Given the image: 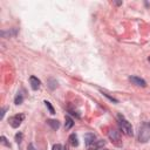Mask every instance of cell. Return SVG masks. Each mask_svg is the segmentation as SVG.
I'll use <instances>...</instances> for the list:
<instances>
[{
	"label": "cell",
	"mask_w": 150,
	"mask_h": 150,
	"mask_svg": "<svg viewBox=\"0 0 150 150\" xmlns=\"http://www.w3.org/2000/svg\"><path fill=\"white\" fill-rule=\"evenodd\" d=\"M23 118H25L23 114H16V115L9 117V125L12 128H18L21 124V122L23 121Z\"/></svg>",
	"instance_id": "3"
},
{
	"label": "cell",
	"mask_w": 150,
	"mask_h": 150,
	"mask_svg": "<svg viewBox=\"0 0 150 150\" xmlns=\"http://www.w3.org/2000/svg\"><path fill=\"white\" fill-rule=\"evenodd\" d=\"M47 124L50 125V128H52L53 130H56V129H59V127H60V122H59L57 120H48V121H47Z\"/></svg>",
	"instance_id": "11"
},
{
	"label": "cell",
	"mask_w": 150,
	"mask_h": 150,
	"mask_svg": "<svg viewBox=\"0 0 150 150\" xmlns=\"http://www.w3.org/2000/svg\"><path fill=\"white\" fill-rule=\"evenodd\" d=\"M27 150H36V149H35V146H34V145L30 143V144H28V146H27Z\"/></svg>",
	"instance_id": "20"
},
{
	"label": "cell",
	"mask_w": 150,
	"mask_h": 150,
	"mask_svg": "<svg viewBox=\"0 0 150 150\" xmlns=\"http://www.w3.org/2000/svg\"><path fill=\"white\" fill-rule=\"evenodd\" d=\"M22 102H23V95L19 91V93L16 94L15 98H14V103H15V104H21Z\"/></svg>",
	"instance_id": "12"
},
{
	"label": "cell",
	"mask_w": 150,
	"mask_h": 150,
	"mask_svg": "<svg viewBox=\"0 0 150 150\" xmlns=\"http://www.w3.org/2000/svg\"><path fill=\"white\" fill-rule=\"evenodd\" d=\"M68 141H69V144H70L71 146H77V145H79V139H77V136H76L75 134H71V135L69 136Z\"/></svg>",
	"instance_id": "10"
},
{
	"label": "cell",
	"mask_w": 150,
	"mask_h": 150,
	"mask_svg": "<svg viewBox=\"0 0 150 150\" xmlns=\"http://www.w3.org/2000/svg\"><path fill=\"white\" fill-rule=\"evenodd\" d=\"M52 150H62V146H61L60 144H54Z\"/></svg>",
	"instance_id": "18"
},
{
	"label": "cell",
	"mask_w": 150,
	"mask_h": 150,
	"mask_svg": "<svg viewBox=\"0 0 150 150\" xmlns=\"http://www.w3.org/2000/svg\"><path fill=\"white\" fill-rule=\"evenodd\" d=\"M6 110H7V108L5 107V108H2V111H1V116H0V118L2 120L4 118V116H5V112H6Z\"/></svg>",
	"instance_id": "19"
},
{
	"label": "cell",
	"mask_w": 150,
	"mask_h": 150,
	"mask_svg": "<svg viewBox=\"0 0 150 150\" xmlns=\"http://www.w3.org/2000/svg\"><path fill=\"white\" fill-rule=\"evenodd\" d=\"M149 124H150V123H149Z\"/></svg>",
	"instance_id": "22"
},
{
	"label": "cell",
	"mask_w": 150,
	"mask_h": 150,
	"mask_svg": "<svg viewBox=\"0 0 150 150\" xmlns=\"http://www.w3.org/2000/svg\"><path fill=\"white\" fill-rule=\"evenodd\" d=\"M62 150H69V149H68V146L66 145V146H63V148H62Z\"/></svg>",
	"instance_id": "21"
},
{
	"label": "cell",
	"mask_w": 150,
	"mask_h": 150,
	"mask_svg": "<svg viewBox=\"0 0 150 150\" xmlns=\"http://www.w3.org/2000/svg\"><path fill=\"white\" fill-rule=\"evenodd\" d=\"M95 141H96V136H95L94 134H91V132H87V134L84 135V143H86L87 148H89Z\"/></svg>",
	"instance_id": "7"
},
{
	"label": "cell",
	"mask_w": 150,
	"mask_h": 150,
	"mask_svg": "<svg viewBox=\"0 0 150 150\" xmlns=\"http://www.w3.org/2000/svg\"><path fill=\"white\" fill-rule=\"evenodd\" d=\"M0 139H1V143H2L4 145H6V146H11V145H9V142L7 141V138H6L5 136H1Z\"/></svg>",
	"instance_id": "16"
},
{
	"label": "cell",
	"mask_w": 150,
	"mask_h": 150,
	"mask_svg": "<svg viewBox=\"0 0 150 150\" xmlns=\"http://www.w3.org/2000/svg\"><path fill=\"white\" fill-rule=\"evenodd\" d=\"M129 81L130 82H132L135 86H137V87H142V88H144V87H146V82L143 80V79H141V77H138V76H129Z\"/></svg>",
	"instance_id": "5"
},
{
	"label": "cell",
	"mask_w": 150,
	"mask_h": 150,
	"mask_svg": "<svg viewBox=\"0 0 150 150\" xmlns=\"http://www.w3.org/2000/svg\"><path fill=\"white\" fill-rule=\"evenodd\" d=\"M29 84H30V88L33 90H38L41 86V81L36 76H30L29 77Z\"/></svg>",
	"instance_id": "6"
},
{
	"label": "cell",
	"mask_w": 150,
	"mask_h": 150,
	"mask_svg": "<svg viewBox=\"0 0 150 150\" xmlns=\"http://www.w3.org/2000/svg\"><path fill=\"white\" fill-rule=\"evenodd\" d=\"M150 139V124L143 123L138 131V141L141 143H146Z\"/></svg>",
	"instance_id": "2"
},
{
	"label": "cell",
	"mask_w": 150,
	"mask_h": 150,
	"mask_svg": "<svg viewBox=\"0 0 150 150\" xmlns=\"http://www.w3.org/2000/svg\"><path fill=\"white\" fill-rule=\"evenodd\" d=\"M45 104H46V107L48 108V110H49V112H50V114H55V110H54L53 105L50 104V102H48V101H45Z\"/></svg>",
	"instance_id": "13"
},
{
	"label": "cell",
	"mask_w": 150,
	"mask_h": 150,
	"mask_svg": "<svg viewBox=\"0 0 150 150\" xmlns=\"http://www.w3.org/2000/svg\"><path fill=\"white\" fill-rule=\"evenodd\" d=\"M117 122H118V125H120V129L122 130V132H124V134L128 135V136H132V135H134L131 124H130L122 115H118V116H117Z\"/></svg>",
	"instance_id": "1"
},
{
	"label": "cell",
	"mask_w": 150,
	"mask_h": 150,
	"mask_svg": "<svg viewBox=\"0 0 150 150\" xmlns=\"http://www.w3.org/2000/svg\"><path fill=\"white\" fill-rule=\"evenodd\" d=\"M102 94H103V95H104L105 97H108V98H109V100H110L111 102H114V103H117V102H118V101H117V100H116L115 97H112V96H109V95H108L107 93H103V91H102Z\"/></svg>",
	"instance_id": "17"
},
{
	"label": "cell",
	"mask_w": 150,
	"mask_h": 150,
	"mask_svg": "<svg viewBox=\"0 0 150 150\" xmlns=\"http://www.w3.org/2000/svg\"><path fill=\"white\" fill-rule=\"evenodd\" d=\"M21 141H22V132H18L15 135V142L16 143H21Z\"/></svg>",
	"instance_id": "15"
},
{
	"label": "cell",
	"mask_w": 150,
	"mask_h": 150,
	"mask_svg": "<svg viewBox=\"0 0 150 150\" xmlns=\"http://www.w3.org/2000/svg\"><path fill=\"white\" fill-rule=\"evenodd\" d=\"M104 145H105V141H103V139H96L88 149L89 150H97V149H100V148H102Z\"/></svg>",
	"instance_id": "8"
},
{
	"label": "cell",
	"mask_w": 150,
	"mask_h": 150,
	"mask_svg": "<svg viewBox=\"0 0 150 150\" xmlns=\"http://www.w3.org/2000/svg\"><path fill=\"white\" fill-rule=\"evenodd\" d=\"M73 125H74V121H73V118H71L70 116H66V117H64V128H66V130L70 129Z\"/></svg>",
	"instance_id": "9"
},
{
	"label": "cell",
	"mask_w": 150,
	"mask_h": 150,
	"mask_svg": "<svg viewBox=\"0 0 150 150\" xmlns=\"http://www.w3.org/2000/svg\"><path fill=\"white\" fill-rule=\"evenodd\" d=\"M108 136H109V139L111 142H114L116 145H121V143H120V141H121V134H120V131L111 129L108 132Z\"/></svg>",
	"instance_id": "4"
},
{
	"label": "cell",
	"mask_w": 150,
	"mask_h": 150,
	"mask_svg": "<svg viewBox=\"0 0 150 150\" xmlns=\"http://www.w3.org/2000/svg\"><path fill=\"white\" fill-rule=\"evenodd\" d=\"M48 83H49V88H50V89H54V88L57 86V82H56L55 80H53V79H50V80L48 81Z\"/></svg>",
	"instance_id": "14"
}]
</instances>
